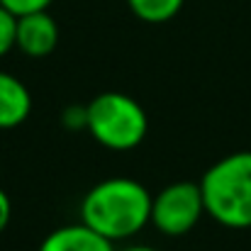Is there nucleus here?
Returning <instances> with one entry per match:
<instances>
[{
	"instance_id": "nucleus-1",
	"label": "nucleus",
	"mask_w": 251,
	"mask_h": 251,
	"mask_svg": "<svg viewBox=\"0 0 251 251\" xmlns=\"http://www.w3.org/2000/svg\"><path fill=\"white\" fill-rule=\"evenodd\" d=\"M151 193L134 178H105L81 200V222L100 237L127 242L151 225Z\"/></svg>"
},
{
	"instance_id": "nucleus-2",
	"label": "nucleus",
	"mask_w": 251,
	"mask_h": 251,
	"mask_svg": "<svg viewBox=\"0 0 251 251\" xmlns=\"http://www.w3.org/2000/svg\"><path fill=\"white\" fill-rule=\"evenodd\" d=\"M205 215L229 229L251 227V151L215 161L200 178Z\"/></svg>"
},
{
	"instance_id": "nucleus-3",
	"label": "nucleus",
	"mask_w": 251,
	"mask_h": 251,
	"mask_svg": "<svg viewBox=\"0 0 251 251\" xmlns=\"http://www.w3.org/2000/svg\"><path fill=\"white\" fill-rule=\"evenodd\" d=\"M85 129L110 151H132L144 142L149 117L132 95L107 90L85 105Z\"/></svg>"
},
{
	"instance_id": "nucleus-4",
	"label": "nucleus",
	"mask_w": 251,
	"mask_h": 251,
	"mask_svg": "<svg viewBox=\"0 0 251 251\" xmlns=\"http://www.w3.org/2000/svg\"><path fill=\"white\" fill-rule=\"evenodd\" d=\"M205 217L200 183L176 180L151 198V225L166 237H183Z\"/></svg>"
},
{
	"instance_id": "nucleus-5",
	"label": "nucleus",
	"mask_w": 251,
	"mask_h": 251,
	"mask_svg": "<svg viewBox=\"0 0 251 251\" xmlns=\"http://www.w3.org/2000/svg\"><path fill=\"white\" fill-rule=\"evenodd\" d=\"M59 44V25L49 15V10L29 12L17 17V44L25 56L29 59H44L49 56Z\"/></svg>"
},
{
	"instance_id": "nucleus-6",
	"label": "nucleus",
	"mask_w": 251,
	"mask_h": 251,
	"mask_svg": "<svg viewBox=\"0 0 251 251\" xmlns=\"http://www.w3.org/2000/svg\"><path fill=\"white\" fill-rule=\"evenodd\" d=\"M39 251H117L115 244L105 237H100L98 232H93L90 227H85L83 222L76 225H64L56 227L54 232H49Z\"/></svg>"
},
{
	"instance_id": "nucleus-7",
	"label": "nucleus",
	"mask_w": 251,
	"mask_h": 251,
	"mask_svg": "<svg viewBox=\"0 0 251 251\" xmlns=\"http://www.w3.org/2000/svg\"><path fill=\"white\" fill-rule=\"evenodd\" d=\"M32 112L29 88L17 76L0 71V129L20 127Z\"/></svg>"
},
{
	"instance_id": "nucleus-8",
	"label": "nucleus",
	"mask_w": 251,
	"mask_h": 251,
	"mask_svg": "<svg viewBox=\"0 0 251 251\" xmlns=\"http://www.w3.org/2000/svg\"><path fill=\"white\" fill-rule=\"evenodd\" d=\"M129 10L134 17H139L147 25H164L168 20H173L185 0H127Z\"/></svg>"
},
{
	"instance_id": "nucleus-9",
	"label": "nucleus",
	"mask_w": 251,
	"mask_h": 251,
	"mask_svg": "<svg viewBox=\"0 0 251 251\" xmlns=\"http://www.w3.org/2000/svg\"><path fill=\"white\" fill-rule=\"evenodd\" d=\"M17 44V17L0 5V59L7 56Z\"/></svg>"
},
{
	"instance_id": "nucleus-10",
	"label": "nucleus",
	"mask_w": 251,
	"mask_h": 251,
	"mask_svg": "<svg viewBox=\"0 0 251 251\" xmlns=\"http://www.w3.org/2000/svg\"><path fill=\"white\" fill-rule=\"evenodd\" d=\"M54 0H0L2 7H7L15 17H22V15H29V12H42V10H49Z\"/></svg>"
},
{
	"instance_id": "nucleus-11",
	"label": "nucleus",
	"mask_w": 251,
	"mask_h": 251,
	"mask_svg": "<svg viewBox=\"0 0 251 251\" xmlns=\"http://www.w3.org/2000/svg\"><path fill=\"white\" fill-rule=\"evenodd\" d=\"M61 122L69 127V129H81L83 127L85 129V105L81 107V105H71L66 112H64V117H61Z\"/></svg>"
},
{
	"instance_id": "nucleus-12",
	"label": "nucleus",
	"mask_w": 251,
	"mask_h": 251,
	"mask_svg": "<svg viewBox=\"0 0 251 251\" xmlns=\"http://www.w3.org/2000/svg\"><path fill=\"white\" fill-rule=\"evenodd\" d=\"M10 217H12V202H10L7 193L0 188V234L7 229V225H10Z\"/></svg>"
},
{
	"instance_id": "nucleus-13",
	"label": "nucleus",
	"mask_w": 251,
	"mask_h": 251,
	"mask_svg": "<svg viewBox=\"0 0 251 251\" xmlns=\"http://www.w3.org/2000/svg\"><path fill=\"white\" fill-rule=\"evenodd\" d=\"M117 251H159V249H154L149 244H129V247H122V249H117Z\"/></svg>"
}]
</instances>
